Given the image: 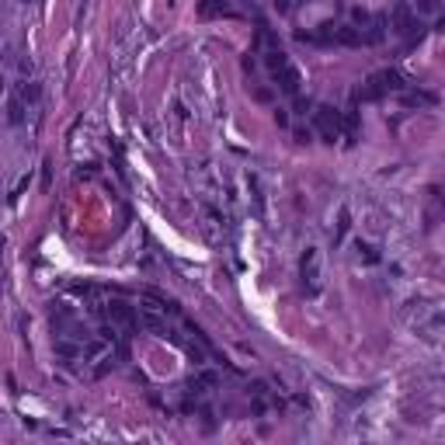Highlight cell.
Returning a JSON list of instances; mask_svg holds the SVG:
<instances>
[{
    "instance_id": "cell-1",
    "label": "cell",
    "mask_w": 445,
    "mask_h": 445,
    "mask_svg": "<svg viewBox=\"0 0 445 445\" xmlns=\"http://www.w3.org/2000/svg\"><path fill=\"white\" fill-rule=\"evenodd\" d=\"M389 91H404V77H400L397 70H379V73H372V77L365 80L362 98H365V101H379V98L389 94Z\"/></svg>"
},
{
    "instance_id": "cell-2",
    "label": "cell",
    "mask_w": 445,
    "mask_h": 445,
    "mask_svg": "<svg viewBox=\"0 0 445 445\" xmlns=\"http://www.w3.org/2000/svg\"><path fill=\"white\" fill-rule=\"evenodd\" d=\"M313 126H317V133H320L323 143L341 139V111L330 108V104H320V108L313 111Z\"/></svg>"
},
{
    "instance_id": "cell-3",
    "label": "cell",
    "mask_w": 445,
    "mask_h": 445,
    "mask_svg": "<svg viewBox=\"0 0 445 445\" xmlns=\"http://www.w3.org/2000/svg\"><path fill=\"white\" fill-rule=\"evenodd\" d=\"M104 317L111 327H119V330H133L136 327V306H129L126 299H111L104 306Z\"/></svg>"
},
{
    "instance_id": "cell-4",
    "label": "cell",
    "mask_w": 445,
    "mask_h": 445,
    "mask_svg": "<svg viewBox=\"0 0 445 445\" xmlns=\"http://www.w3.org/2000/svg\"><path fill=\"white\" fill-rule=\"evenodd\" d=\"M271 77H275V87L282 91V94H299V84H303V77H299V70L293 67V63H282L278 70H271Z\"/></svg>"
},
{
    "instance_id": "cell-5",
    "label": "cell",
    "mask_w": 445,
    "mask_h": 445,
    "mask_svg": "<svg viewBox=\"0 0 445 445\" xmlns=\"http://www.w3.org/2000/svg\"><path fill=\"white\" fill-rule=\"evenodd\" d=\"M303 286L310 293L320 289V254L313 247H306V254H303Z\"/></svg>"
},
{
    "instance_id": "cell-6",
    "label": "cell",
    "mask_w": 445,
    "mask_h": 445,
    "mask_svg": "<svg viewBox=\"0 0 445 445\" xmlns=\"http://www.w3.org/2000/svg\"><path fill=\"white\" fill-rule=\"evenodd\" d=\"M136 320H139L146 330H153V334H163V330H167V320H163V313H160L157 306H139V310H136Z\"/></svg>"
},
{
    "instance_id": "cell-7",
    "label": "cell",
    "mask_w": 445,
    "mask_h": 445,
    "mask_svg": "<svg viewBox=\"0 0 445 445\" xmlns=\"http://www.w3.org/2000/svg\"><path fill=\"white\" fill-rule=\"evenodd\" d=\"M393 32H400V35H407V38L418 32V21H414V14H411L407 4H397V8H393Z\"/></svg>"
},
{
    "instance_id": "cell-8",
    "label": "cell",
    "mask_w": 445,
    "mask_h": 445,
    "mask_svg": "<svg viewBox=\"0 0 445 445\" xmlns=\"http://www.w3.org/2000/svg\"><path fill=\"white\" fill-rule=\"evenodd\" d=\"M8 119H11L14 126H21V122H25V98H21L18 91H14V94H11V101H8Z\"/></svg>"
},
{
    "instance_id": "cell-9",
    "label": "cell",
    "mask_w": 445,
    "mask_h": 445,
    "mask_svg": "<svg viewBox=\"0 0 445 445\" xmlns=\"http://www.w3.org/2000/svg\"><path fill=\"white\" fill-rule=\"evenodd\" d=\"M418 11L421 14H438L442 11V0H418Z\"/></svg>"
},
{
    "instance_id": "cell-10",
    "label": "cell",
    "mask_w": 445,
    "mask_h": 445,
    "mask_svg": "<svg viewBox=\"0 0 445 445\" xmlns=\"http://www.w3.org/2000/svg\"><path fill=\"white\" fill-rule=\"evenodd\" d=\"M431 94H404V104H431Z\"/></svg>"
},
{
    "instance_id": "cell-11",
    "label": "cell",
    "mask_w": 445,
    "mask_h": 445,
    "mask_svg": "<svg viewBox=\"0 0 445 445\" xmlns=\"http://www.w3.org/2000/svg\"><path fill=\"white\" fill-rule=\"evenodd\" d=\"M348 219H352V216H348V209H341V223H338V237H334V240H341V237H345V230H348Z\"/></svg>"
},
{
    "instance_id": "cell-12",
    "label": "cell",
    "mask_w": 445,
    "mask_h": 445,
    "mask_svg": "<svg viewBox=\"0 0 445 445\" xmlns=\"http://www.w3.org/2000/svg\"><path fill=\"white\" fill-rule=\"evenodd\" d=\"M293 4L296 0H278V11H293Z\"/></svg>"
},
{
    "instance_id": "cell-13",
    "label": "cell",
    "mask_w": 445,
    "mask_h": 445,
    "mask_svg": "<svg viewBox=\"0 0 445 445\" xmlns=\"http://www.w3.org/2000/svg\"><path fill=\"white\" fill-rule=\"evenodd\" d=\"M0 91H4V80H0Z\"/></svg>"
}]
</instances>
